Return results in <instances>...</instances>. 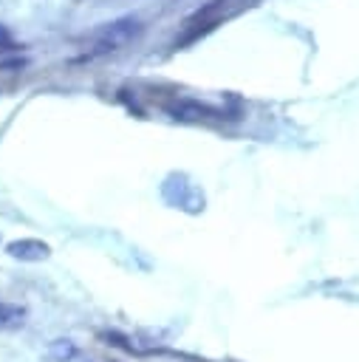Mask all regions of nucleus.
Segmentation results:
<instances>
[{"label":"nucleus","mask_w":359,"mask_h":362,"mask_svg":"<svg viewBox=\"0 0 359 362\" xmlns=\"http://www.w3.org/2000/svg\"><path fill=\"white\" fill-rule=\"evenodd\" d=\"M141 31H144V25H141L139 17H119V20L107 23V25L93 37V45H90L82 57H76V62H93V59H102V57H107V54H116V51H122L124 45H130L133 40H139Z\"/></svg>","instance_id":"f257e3e1"},{"label":"nucleus","mask_w":359,"mask_h":362,"mask_svg":"<svg viewBox=\"0 0 359 362\" xmlns=\"http://www.w3.org/2000/svg\"><path fill=\"white\" fill-rule=\"evenodd\" d=\"M6 252H8L11 257H20V260H42V257H48V246H45L42 240H31V238H25V240H11V243L6 246Z\"/></svg>","instance_id":"20e7f679"},{"label":"nucleus","mask_w":359,"mask_h":362,"mask_svg":"<svg viewBox=\"0 0 359 362\" xmlns=\"http://www.w3.org/2000/svg\"><path fill=\"white\" fill-rule=\"evenodd\" d=\"M223 8H226V0H209L206 6H201L192 17H187L184 31H181V37L172 42V48L178 51V48H184V45L198 42L204 34H209V31L220 23V11H223Z\"/></svg>","instance_id":"7ed1b4c3"},{"label":"nucleus","mask_w":359,"mask_h":362,"mask_svg":"<svg viewBox=\"0 0 359 362\" xmlns=\"http://www.w3.org/2000/svg\"><path fill=\"white\" fill-rule=\"evenodd\" d=\"M73 356H76V345L71 339H57L48 348V359H54V362H71Z\"/></svg>","instance_id":"39448f33"},{"label":"nucleus","mask_w":359,"mask_h":362,"mask_svg":"<svg viewBox=\"0 0 359 362\" xmlns=\"http://www.w3.org/2000/svg\"><path fill=\"white\" fill-rule=\"evenodd\" d=\"M25 311L17 305H0V325H23Z\"/></svg>","instance_id":"423d86ee"},{"label":"nucleus","mask_w":359,"mask_h":362,"mask_svg":"<svg viewBox=\"0 0 359 362\" xmlns=\"http://www.w3.org/2000/svg\"><path fill=\"white\" fill-rule=\"evenodd\" d=\"M161 107L175 122H223V119H232L223 107L201 102V99H192V96H175V99L164 102Z\"/></svg>","instance_id":"f03ea898"}]
</instances>
